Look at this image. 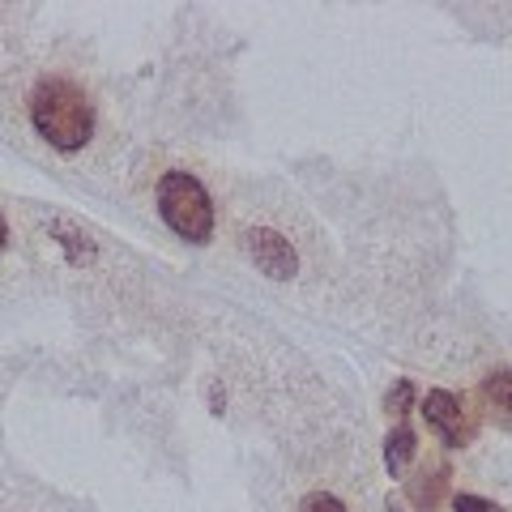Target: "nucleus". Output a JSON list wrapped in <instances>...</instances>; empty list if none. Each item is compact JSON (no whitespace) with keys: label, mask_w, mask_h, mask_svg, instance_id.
I'll list each match as a JSON object with an SVG mask.
<instances>
[{"label":"nucleus","mask_w":512,"mask_h":512,"mask_svg":"<svg viewBox=\"0 0 512 512\" xmlns=\"http://www.w3.org/2000/svg\"><path fill=\"white\" fill-rule=\"evenodd\" d=\"M30 124L60 154H77L94 137V103L69 77H43L30 94Z\"/></svg>","instance_id":"obj_1"},{"label":"nucleus","mask_w":512,"mask_h":512,"mask_svg":"<svg viewBox=\"0 0 512 512\" xmlns=\"http://www.w3.org/2000/svg\"><path fill=\"white\" fill-rule=\"evenodd\" d=\"M158 218L184 244H210L214 239V201L205 192V184L184 167H171L158 180Z\"/></svg>","instance_id":"obj_2"},{"label":"nucleus","mask_w":512,"mask_h":512,"mask_svg":"<svg viewBox=\"0 0 512 512\" xmlns=\"http://www.w3.org/2000/svg\"><path fill=\"white\" fill-rule=\"evenodd\" d=\"M423 419L427 427L436 431V436L448 444V448H457V444H466L470 436V423H466V406H461V397L457 393H448V389H431L423 397Z\"/></svg>","instance_id":"obj_3"},{"label":"nucleus","mask_w":512,"mask_h":512,"mask_svg":"<svg viewBox=\"0 0 512 512\" xmlns=\"http://www.w3.org/2000/svg\"><path fill=\"white\" fill-rule=\"evenodd\" d=\"M248 256H252V265L261 269L265 278H291L295 269H299V256L291 248V239L278 235V231H269V227H256L248 235Z\"/></svg>","instance_id":"obj_4"},{"label":"nucleus","mask_w":512,"mask_h":512,"mask_svg":"<svg viewBox=\"0 0 512 512\" xmlns=\"http://www.w3.org/2000/svg\"><path fill=\"white\" fill-rule=\"evenodd\" d=\"M483 402L504 427H512V367H500V372H491L483 380Z\"/></svg>","instance_id":"obj_5"},{"label":"nucleus","mask_w":512,"mask_h":512,"mask_svg":"<svg viewBox=\"0 0 512 512\" xmlns=\"http://www.w3.org/2000/svg\"><path fill=\"white\" fill-rule=\"evenodd\" d=\"M414 448H419V440H414V431H410L406 423H397V431L389 436V444H384V466H389V474H393V478L410 466Z\"/></svg>","instance_id":"obj_6"},{"label":"nucleus","mask_w":512,"mask_h":512,"mask_svg":"<svg viewBox=\"0 0 512 512\" xmlns=\"http://www.w3.org/2000/svg\"><path fill=\"white\" fill-rule=\"evenodd\" d=\"M299 512H346V504L338 500V495H329V491H312L308 500L299 504Z\"/></svg>","instance_id":"obj_7"},{"label":"nucleus","mask_w":512,"mask_h":512,"mask_svg":"<svg viewBox=\"0 0 512 512\" xmlns=\"http://www.w3.org/2000/svg\"><path fill=\"white\" fill-rule=\"evenodd\" d=\"M453 512H504V508L491 504V500H483V495L461 491V495H453Z\"/></svg>","instance_id":"obj_8"},{"label":"nucleus","mask_w":512,"mask_h":512,"mask_svg":"<svg viewBox=\"0 0 512 512\" xmlns=\"http://www.w3.org/2000/svg\"><path fill=\"white\" fill-rule=\"evenodd\" d=\"M410 397H414V384H410V380H397V389L389 393V410H397V414H406V406H410Z\"/></svg>","instance_id":"obj_9"},{"label":"nucleus","mask_w":512,"mask_h":512,"mask_svg":"<svg viewBox=\"0 0 512 512\" xmlns=\"http://www.w3.org/2000/svg\"><path fill=\"white\" fill-rule=\"evenodd\" d=\"M9 244V222H5V214H0V248Z\"/></svg>","instance_id":"obj_10"}]
</instances>
